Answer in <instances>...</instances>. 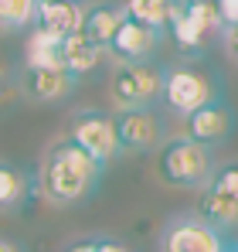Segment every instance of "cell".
<instances>
[{"label":"cell","instance_id":"6da1fadb","mask_svg":"<svg viewBox=\"0 0 238 252\" xmlns=\"http://www.w3.org/2000/svg\"><path fill=\"white\" fill-rule=\"evenodd\" d=\"M106 164H99L92 154H85L75 140L61 136L48 147L41 160V194L44 201L58 208H72L89 201L102 184Z\"/></svg>","mask_w":238,"mask_h":252},{"label":"cell","instance_id":"7a4b0ae2","mask_svg":"<svg viewBox=\"0 0 238 252\" xmlns=\"http://www.w3.org/2000/svg\"><path fill=\"white\" fill-rule=\"evenodd\" d=\"M225 99V89H221V75L211 72L208 65L201 62H180V65H170L163 68V106L174 113V116H191L204 109L208 102H218Z\"/></svg>","mask_w":238,"mask_h":252},{"label":"cell","instance_id":"3957f363","mask_svg":"<svg viewBox=\"0 0 238 252\" xmlns=\"http://www.w3.org/2000/svg\"><path fill=\"white\" fill-rule=\"evenodd\" d=\"M214 154L211 147H204L198 140L184 136H170L160 143L157 157V174L163 184L170 188H191V191H204L214 177Z\"/></svg>","mask_w":238,"mask_h":252},{"label":"cell","instance_id":"277c9868","mask_svg":"<svg viewBox=\"0 0 238 252\" xmlns=\"http://www.w3.org/2000/svg\"><path fill=\"white\" fill-rule=\"evenodd\" d=\"M163 99V68L153 62H119L109 79L113 109H147Z\"/></svg>","mask_w":238,"mask_h":252},{"label":"cell","instance_id":"5b68a950","mask_svg":"<svg viewBox=\"0 0 238 252\" xmlns=\"http://www.w3.org/2000/svg\"><path fill=\"white\" fill-rule=\"evenodd\" d=\"M232 246L221 228L204 221L198 211H184L167 218L160 232V252H225Z\"/></svg>","mask_w":238,"mask_h":252},{"label":"cell","instance_id":"8992f818","mask_svg":"<svg viewBox=\"0 0 238 252\" xmlns=\"http://www.w3.org/2000/svg\"><path fill=\"white\" fill-rule=\"evenodd\" d=\"M68 140H75L85 154H92L106 167L122 154L119 133H116V116L106 113V109H79L68 120Z\"/></svg>","mask_w":238,"mask_h":252},{"label":"cell","instance_id":"52a82bcc","mask_svg":"<svg viewBox=\"0 0 238 252\" xmlns=\"http://www.w3.org/2000/svg\"><path fill=\"white\" fill-rule=\"evenodd\" d=\"M116 133L122 154H147L163 143V126H160L153 106L147 109H116Z\"/></svg>","mask_w":238,"mask_h":252},{"label":"cell","instance_id":"ba28073f","mask_svg":"<svg viewBox=\"0 0 238 252\" xmlns=\"http://www.w3.org/2000/svg\"><path fill=\"white\" fill-rule=\"evenodd\" d=\"M232 133H235V113H232V106L225 99L208 102L204 109L187 116V136L204 143V147H211V150L221 147Z\"/></svg>","mask_w":238,"mask_h":252},{"label":"cell","instance_id":"9c48e42d","mask_svg":"<svg viewBox=\"0 0 238 252\" xmlns=\"http://www.w3.org/2000/svg\"><path fill=\"white\" fill-rule=\"evenodd\" d=\"M163 34L167 31L126 17L122 28H119V34L109 44V55H116V62H150L153 51L160 48V41H163Z\"/></svg>","mask_w":238,"mask_h":252},{"label":"cell","instance_id":"30bf717a","mask_svg":"<svg viewBox=\"0 0 238 252\" xmlns=\"http://www.w3.org/2000/svg\"><path fill=\"white\" fill-rule=\"evenodd\" d=\"M75 75L68 68H31L24 65L21 72V92L34 102H58L75 89Z\"/></svg>","mask_w":238,"mask_h":252},{"label":"cell","instance_id":"8fae6325","mask_svg":"<svg viewBox=\"0 0 238 252\" xmlns=\"http://www.w3.org/2000/svg\"><path fill=\"white\" fill-rule=\"evenodd\" d=\"M126 21L122 3H85V17H82V34L92 44H99L102 51H109L113 38L119 34Z\"/></svg>","mask_w":238,"mask_h":252},{"label":"cell","instance_id":"7c38bea8","mask_svg":"<svg viewBox=\"0 0 238 252\" xmlns=\"http://www.w3.org/2000/svg\"><path fill=\"white\" fill-rule=\"evenodd\" d=\"M82 17H85V7L72 3V0H38V17H34V28H44L51 34H79L82 31Z\"/></svg>","mask_w":238,"mask_h":252},{"label":"cell","instance_id":"4fadbf2b","mask_svg":"<svg viewBox=\"0 0 238 252\" xmlns=\"http://www.w3.org/2000/svg\"><path fill=\"white\" fill-rule=\"evenodd\" d=\"M198 215L204 221H211L214 228L228 232V228L238 225V198H232V194H225V191H218V188L208 184L198 198Z\"/></svg>","mask_w":238,"mask_h":252},{"label":"cell","instance_id":"5bb4252c","mask_svg":"<svg viewBox=\"0 0 238 252\" xmlns=\"http://www.w3.org/2000/svg\"><path fill=\"white\" fill-rule=\"evenodd\" d=\"M99 58H102V48L99 44H92L85 34H68V38H61V65L82 79V75H89L95 65H99Z\"/></svg>","mask_w":238,"mask_h":252},{"label":"cell","instance_id":"9a60e30c","mask_svg":"<svg viewBox=\"0 0 238 252\" xmlns=\"http://www.w3.org/2000/svg\"><path fill=\"white\" fill-rule=\"evenodd\" d=\"M24 65H31V68H65L61 65V34H51L44 28H34L28 34Z\"/></svg>","mask_w":238,"mask_h":252},{"label":"cell","instance_id":"2e32d148","mask_svg":"<svg viewBox=\"0 0 238 252\" xmlns=\"http://www.w3.org/2000/svg\"><path fill=\"white\" fill-rule=\"evenodd\" d=\"M167 31H170V38L177 41L180 51H187V55H198L204 41H208V34L201 31L198 24L187 17V10H184V0H174L170 3V21H167Z\"/></svg>","mask_w":238,"mask_h":252},{"label":"cell","instance_id":"e0dca14e","mask_svg":"<svg viewBox=\"0 0 238 252\" xmlns=\"http://www.w3.org/2000/svg\"><path fill=\"white\" fill-rule=\"evenodd\" d=\"M31 198V177L21 167L0 160V211H17Z\"/></svg>","mask_w":238,"mask_h":252},{"label":"cell","instance_id":"ac0fdd59","mask_svg":"<svg viewBox=\"0 0 238 252\" xmlns=\"http://www.w3.org/2000/svg\"><path fill=\"white\" fill-rule=\"evenodd\" d=\"M170 3H174V0H122V10H126V17H133V21H140V24H150V28L167 31Z\"/></svg>","mask_w":238,"mask_h":252},{"label":"cell","instance_id":"d6986e66","mask_svg":"<svg viewBox=\"0 0 238 252\" xmlns=\"http://www.w3.org/2000/svg\"><path fill=\"white\" fill-rule=\"evenodd\" d=\"M38 17V0H0V31H24Z\"/></svg>","mask_w":238,"mask_h":252},{"label":"cell","instance_id":"ffe728a7","mask_svg":"<svg viewBox=\"0 0 238 252\" xmlns=\"http://www.w3.org/2000/svg\"><path fill=\"white\" fill-rule=\"evenodd\" d=\"M211 188L238 198V164H221V167L214 170V177H211Z\"/></svg>","mask_w":238,"mask_h":252},{"label":"cell","instance_id":"44dd1931","mask_svg":"<svg viewBox=\"0 0 238 252\" xmlns=\"http://www.w3.org/2000/svg\"><path fill=\"white\" fill-rule=\"evenodd\" d=\"M214 7H218L225 28H228V24H238V0H214Z\"/></svg>","mask_w":238,"mask_h":252},{"label":"cell","instance_id":"7402d4cb","mask_svg":"<svg viewBox=\"0 0 238 252\" xmlns=\"http://www.w3.org/2000/svg\"><path fill=\"white\" fill-rule=\"evenodd\" d=\"M95 252H129V246L113 235H95Z\"/></svg>","mask_w":238,"mask_h":252},{"label":"cell","instance_id":"603a6c76","mask_svg":"<svg viewBox=\"0 0 238 252\" xmlns=\"http://www.w3.org/2000/svg\"><path fill=\"white\" fill-rule=\"evenodd\" d=\"M221 41H225V48H228V55L238 62V24H228V28L221 31Z\"/></svg>","mask_w":238,"mask_h":252},{"label":"cell","instance_id":"cb8c5ba5","mask_svg":"<svg viewBox=\"0 0 238 252\" xmlns=\"http://www.w3.org/2000/svg\"><path fill=\"white\" fill-rule=\"evenodd\" d=\"M65 252H95V235H85V239H75Z\"/></svg>","mask_w":238,"mask_h":252},{"label":"cell","instance_id":"d4e9b609","mask_svg":"<svg viewBox=\"0 0 238 252\" xmlns=\"http://www.w3.org/2000/svg\"><path fill=\"white\" fill-rule=\"evenodd\" d=\"M0 252H28V249H24L21 242H14V239H3V235H0Z\"/></svg>","mask_w":238,"mask_h":252},{"label":"cell","instance_id":"484cf974","mask_svg":"<svg viewBox=\"0 0 238 252\" xmlns=\"http://www.w3.org/2000/svg\"><path fill=\"white\" fill-rule=\"evenodd\" d=\"M72 3H82V7H85V3H92V0H72Z\"/></svg>","mask_w":238,"mask_h":252},{"label":"cell","instance_id":"4316f807","mask_svg":"<svg viewBox=\"0 0 238 252\" xmlns=\"http://www.w3.org/2000/svg\"><path fill=\"white\" fill-rule=\"evenodd\" d=\"M232 252H238V242H232Z\"/></svg>","mask_w":238,"mask_h":252},{"label":"cell","instance_id":"83f0119b","mask_svg":"<svg viewBox=\"0 0 238 252\" xmlns=\"http://www.w3.org/2000/svg\"><path fill=\"white\" fill-rule=\"evenodd\" d=\"M0 82H3V65H0Z\"/></svg>","mask_w":238,"mask_h":252},{"label":"cell","instance_id":"f1b7e54d","mask_svg":"<svg viewBox=\"0 0 238 252\" xmlns=\"http://www.w3.org/2000/svg\"><path fill=\"white\" fill-rule=\"evenodd\" d=\"M225 252H232V246H228V249H225Z\"/></svg>","mask_w":238,"mask_h":252}]
</instances>
